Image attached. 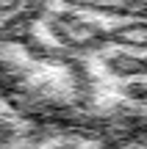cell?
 Returning <instances> with one entry per match:
<instances>
[{"instance_id":"1","label":"cell","mask_w":147,"mask_h":149,"mask_svg":"<svg viewBox=\"0 0 147 149\" xmlns=\"http://www.w3.org/2000/svg\"><path fill=\"white\" fill-rule=\"evenodd\" d=\"M47 28L67 53H92L108 47V31L75 11H47Z\"/></svg>"},{"instance_id":"2","label":"cell","mask_w":147,"mask_h":149,"mask_svg":"<svg viewBox=\"0 0 147 149\" xmlns=\"http://www.w3.org/2000/svg\"><path fill=\"white\" fill-rule=\"evenodd\" d=\"M61 3L114 17H144L147 11V0H61Z\"/></svg>"},{"instance_id":"3","label":"cell","mask_w":147,"mask_h":149,"mask_svg":"<svg viewBox=\"0 0 147 149\" xmlns=\"http://www.w3.org/2000/svg\"><path fill=\"white\" fill-rule=\"evenodd\" d=\"M108 44H122V47L144 50L147 47V25L144 17H131L128 22L108 31Z\"/></svg>"},{"instance_id":"4","label":"cell","mask_w":147,"mask_h":149,"mask_svg":"<svg viewBox=\"0 0 147 149\" xmlns=\"http://www.w3.org/2000/svg\"><path fill=\"white\" fill-rule=\"evenodd\" d=\"M106 69H108L114 77H142L147 72V61L136 53H114L106 58Z\"/></svg>"},{"instance_id":"5","label":"cell","mask_w":147,"mask_h":149,"mask_svg":"<svg viewBox=\"0 0 147 149\" xmlns=\"http://www.w3.org/2000/svg\"><path fill=\"white\" fill-rule=\"evenodd\" d=\"M33 33V19L31 17H25L22 11H17V14L6 17V22L0 25V42H11V44H22L28 36Z\"/></svg>"},{"instance_id":"6","label":"cell","mask_w":147,"mask_h":149,"mask_svg":"<svg viewBox=\"0 0 147 149\" xmlns=\"http://www.w3.org/2000/svg\"><path fill=\"white\" fill-rule=\"evenodd\" d=\"M20 11H22L25 17H31L33 22H36V19H42V17H47L50 3H47V0H22Z\"/></svg>"},{"instance_id":"7","label":"cell","mask_w":147,"mask_h":149,"mask_svg":"<svg viewBox=\"0 0 147 149\" xmlns=\"http://www.w3.org/2000/svg\"><path fill=\"white\" fill-rule=\"evenodd\" d=\"M125 97L128 100H133V102H139V105H142V102L147 100V83H142V80H136V83H131L125 88Z\"/></svg>"},{"instance_id":"8","label":"cell","mask_w":147,"mask_h":149,"mask_svg":"<svg viewBox=\"0 0 147 149\" xmlns=\"http://www.w3.org/2000/svg\"><path fill=\"white\" fill-rule=\"evenodd\" d=\"M22 6V0H0V19H6V17L17 14Z\"/></svg>"},{"instance_id":"9","label":"cell","mask_w":147,"mask_h":149,"mask_svg":"<svg viewBox=\"0 0 147 149\" xmlns=\"http://www.w3.org/2000/svg\"><path fill=\"white\" fill-rule=\"evenodd\" d=\"M17 138V130L11 127L6 119H0V144H8V141H14Z\"/></svg>"},{"instance_id":"10","label":"cell","mask_w":147,"mask_h":149,"mask_svg":"<svg viewBox=\"0 0 147 149\" xmlns=\"http://www.w3.org/2000/svg\"><path fill=\"white\" fill-rule=\"evenodd\" d=\"M53 149H72V146H53Z\"/></svg>"}]
</instances>
